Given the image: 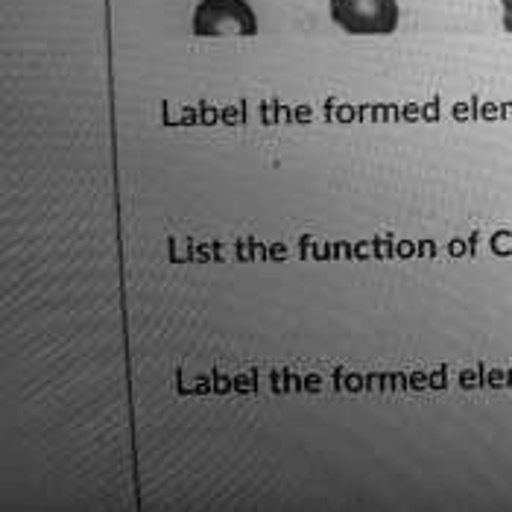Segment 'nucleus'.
Wrapping results in <instances>:
<instances>
[{"label": "nucleus", "instance_id": "nucleus-1", "mask_svg": "<svg viewBox=\"0 0 512 512\" xmlns=\"http://www.w3.org/2000/svg\"><path fill=\"white\" fill-rule=\"evenodd\" d=\"M258 33V18L246 0H199L194 9V36H240L252 39Z\"/></svg>", "mask_w": 512, "mask_h": 512}, {"label": "nucleus", "instance_id": "nucleus-2", "mask_svg": "<svg viewBox=\"0 0 512 512\" xmlns=\"http://www.w3.org/2000/svg\"><path fill=\"white\" fill-rule=\"evenodd\" d=\"M331 18L352 36H393L398 27L395 0H331Z\"/></svg>", "mask_w": 512, "mask_h": 512}, {"label": "nucleus", "instance_id": "nucleus-3", "mask_svg": "<svg viewBox=\"0 0 512 512\" xmlns=\"http://www.w3.org/2000/svg\"><path fill=\"white\" fill-rule=\"evenodd\" d=\"M501 6H504V30L512 33V0H501Z\"/></svg>", "mask_w": 512, "mask_h": 512}]
</instances>
